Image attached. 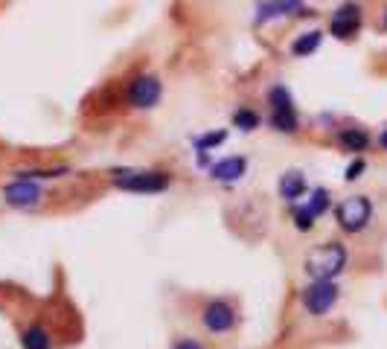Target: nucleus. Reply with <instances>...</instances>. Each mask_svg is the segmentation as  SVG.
<instances>
[{
    "label": "nucleus",
    "instance_id": "obj_8",
    "mask_svg": "<svg viewBox=\"0 0 387 349\" xmlns=\"http://www.w3.org/2000/svg\"><path fill=\"white\" fill-rule=\"evenodd\" d=\"M41 198H44V192H41V187L35 184V180L18 178V180H12V184L3 187V201H6L9 207H15V210H29V207H35Z\"/></svg>",
    "mask_w": 387,
    "mask_h": 349
},
{
    "label": "nucleus",
    "instance_id": "obj_5",
    "mask_svg": "<svg viewBox=\"0 0 387 349\" xmlns=\"http://www.w3.org/2000/svg\"><path fill=\"white\" fill-rule=\"evenodd\" d=\"M268 102H271V125L277 131H283V134H294L300 128V123H297V114H294L292 93L283 85H274L268 91Z\"/></svg>",
    "mask_w": 387,
    "mask_h": 349
},
{
    "label": "nucleus",
    "instance_id": "obj_17",
    "mask_svg": "<svg viewBox=\"0 0 387 349\" xmlns=\"http://www.w3.org/2000/svg\"><path fill=\"white\" fill-rule=\"evenodd\" d=\"M224 140H228V131L219 128V131H213V134H204V137L196 140V152H210V148H216Z\"/></svg>",
    "mask_w": 387,
    "mask_h": 349
},
{
    "label": "nucleus",
    "instance_id": "obj_14",
    "mask_svg": "<svg viewBox=\"0 0 387 349\" xmlns=\"http://www.w3.org/2000/svg\"><path fill=\"white\" fill-rule=\"evenodd\" d=\"M338 143H341L344 148H349V152H367L370 134L364 128H344L341 134H338Z\"/></svg>",
    "mask_w": 387,
    "mask_h": 349
},
{
    "label": "nucleus",
    "instance_id": "obj_13",
    "mask_svg": "<svg viewBox=\"0 0 387 349\" xmlns=\"http://www.w3.org/2000/svg\"><path fill=\"white\" fill-rule=\"evenodd\" d=\"M320 44H324V32H320V29H309V32H303V36L294 38V44H292V56L306 59V56H312Z\"/></svg>",
    "mask_w": 387,
    "mask_h": 349
},
{
    "label": "nucleus",
    "instance_id": "obj_4",
    "mask_svg": "<svg viewBox=\"0 0 387 349\" xmlns=\"http://www.w3.org/2000/svg\"><path fill=\"white\" fill-rule=\"evenodd\" d=\"M300 303L312 318H324V314H329L332 306L338 303V286L332 279H312L309 286L303 288Z\"/></svg>",
    "mask_w": 387,
    "mask_h": 349
},
{
    "label": "nucleus",
    "instance_id": "obj_9",
    "mask_svg": "<svg viewBox=\"0 0 387 349\" xmlns=\"http://www.w3.org/2000/svg\"><path fill=\"white\" fill-rule=\"evenodd\" d=\"M358 26H361V6L358 3H344L329 21V32L335 38H344V41L356 36Z\"/></svg>",
    "mask_w": 387,
    "mask_h": 349
},
{
    "label": "nucleus",
    "instance_id": "obj_2",
    "mask_svg": "<svg viewBox=\"0 0 387 349\" xmlns=\"http://www.w3.org/2000/svg\"><path fill=\"white\" fill-rule=\"evenodd\" d=\"M335 219L347 233H361L373 219V201L367 195H349L335 207Z\"/></svg>",
    "mask_w": 387,
    "mask_h": 349
},
{
    "label": "nucleus",
    "instance_id": "obj_18",
    "mask_svg": "<svg viewBox=\"0 0 387 349\" xmlns=\"http://www.w3.org/2000/svg\"><path fill=\"white\" fill-rule=\"evenodd\" d=\"M294 224L300 227V230H312V224H315V219L309 212H306L303 207H294Z\"/></svg>",
    "mask_w": 387,
    "mask_h": 349
},
{
    "label": "nucleus",
    "instance_id": "obj_16",
    "mask_svg": "<svg viewBox=\"0 0 387 349\" xmlns=\"http://www.w3.org/2000/svg\"><path fill=\"white\" fill-rule=\"evenodd\" d=\"M233 125L239 131H256V128H260V114L251 111V108H239L233 114Z\"/></svg>",
    "mask_w": 387,
    "mask_h": 349
},
{
    "label": "nucleus",
    "instance_id": "obj_1",
    "mask_svg": "<svg viewBox=\"0 0 387 349\" xmlns=\"http://www.w3.org/2000/svg\"><path fill=\"white\" fill-rule=\"evenodd\" d=\"M344 268H347V247L338 242L320 245L306 256V274L312 279H335Z\"/></svg>",
    "mask_w": 387,
    "mask_h": 349
},
{
    "label": "nucleus",
    "instance_id": "obj_10",
    "mask_svg": "<svg viewBox=\"0 0 387 349\" xmlns=\"http://www.w3.org/2000/svg\"><path fill=\"white\" fill-rule=\"evenodd\" d=\"M245 169H248V160L242 157V155H236V157H224V160L213 163L210 178L219 180V184H236V180L245 175Z\"/></svg>",
    "mask_w": 387,
    "mask_h": 349
},
{
    "label": "nucleus",
    "instance_id": "obj_7",
    "mask_svg": "<svg viewBox=\"0 0 387 349\" xmlns=\"http://www.w3.org/2000/svg\"><path fill=\"white\" fill-rule=\"evenodd\" d=\"M160 93H164V85L157 76H137L128 85V105L137 111H149L160 102Z\"/></svg>",
    "mask_w": 387,
    "mask_h": 349
},
{
    "label": "nucleus",
    "instance_id": "obj_12",
    "mask_svg": "<svg viewBox=\"0 0 387 349\" xmlns=\"http://www.w3.org/2000/svg\"><path fill=\"white\" fill-rule=\"evenodd\" d=\"M21 346L24 349H53V338H50V332H47L41 323H32V326L24 329Z\"/></svg>",
    "mask_w": 387,
    "mask_h": 349
},
{
    "label": "nucleus",
    "instance_id": "obj_11",
    "mask_svg": "<svg viewBox=\"0 0 387 349\" xmlns=\"http://www.w3.org/2000/svg\"><path fill=\"white\" fill-rule=\"evenodd\" d=\"M303 192H306V175L297 172V169H288L280 178V198L288 201V204H294V201L303 198Z\"/></svg>",
    "mask_w": 387,
    "mask_h": 349
},
{
    "label": "nucleus",
    "instance_id": "obj_15",
    "mask_svg": "<svg viewBox=\"0 0 387 349\" xmlns=\"http://www.w3.org/2000/svg\"><path fill=\"white\" fill-rule=\"evenodd\" d=\"M303 210L309 212L312 219L317 222L320 215H324V212L329 210V189H324V187L315 189V192H312V198H309V204H303Z\"/></svg>",
    "mask_w": 387,
    "mask_h": 349
},
{
    "label": "nucleus",
    "instance_id": "obj_22",
    "mask_svg": "<svg viewBox=\"0 0 387 349\" xmlns=\"http://www.w3.org/2000/svg\"><path fill=\"white\" fill-rule=\"evenodd\" d=\"M384 26H387V15H384Z\"/></svg>",
    "mask_w": 387,
    "mask_h": 349
},
{
    "label": "nucleus",
    "instance_id": "obj_21",
    "mask_svg": "<svg viewBox=\"0 0 387 349\" xmlns=\"http://www.w3.org/2000/svg\"><path fill=\"white\" fill-rule=\"evenodd\" d=\"M379 146L387 148V128H381V134H379Z\"/></svg>",
    "mask_w": 387,
    "mask_h": 349
},
{
    "label": "nucleus",
    "instance_id": "obj_19",
    "mask_svg": "<svg viewBox=\"0 0 387 349\" xmlns=\"http://www.w3.org/2000/svg\"><path fill=\"white\" fill-rule=\"evenodd\" d=\"M364 169H367L364 160H352V163L347 166V180H358V178L364 175Z\"/></svg>",
    "mask_w": 387,
    "mask_h": 349
},
{
    "label": "nucleus",
    "instance_id": "obj_20",
    "mask_svg": "<svg viewBox=\"0 0 387 349\" xmlns=\"http://www.w3.org/2000/svg\"><path fill=\"white\" fill-rule=\"evenodd\" d=\"M172 349H204V343L196 341V338H178L172 343Z\"/></svg>",
    "mask_w": 387,
    "mask_h": 349
},
{
    "label": "nucleus",
    "instance_id": "obj_6",
    "mask_svg": "<svg viewBox=\"0 0 387 349\" xmlns=\"http://www.w3.org/2000/svg\"><path fill=\"white\" fill-rule=\"evenodd\" d=\"M239 320L236 309L228 303V300H210L204 309H201V323L207 332H213V335H224V332H230Z\"/></svg>",
    "mask_w": 387,
    "mask_h": 349
},
{
    "label": "nucleus",
    "instance_id": "obj_3",
    "mask_svg": "<svg viewBox=\"0 0 387 349\" xmlns=\"http://www.w3.org/2000/svg\"><path fill=\"white\" fill-rule=\"evenodd\" d=\"M169 175L166 172H155V169H146V172H114V187L125 189V192H146V195H155V192H166L169 189Z\"/></svg>",
    "mask_w": 387,
    "mask_h": 349
}]
</instances>
